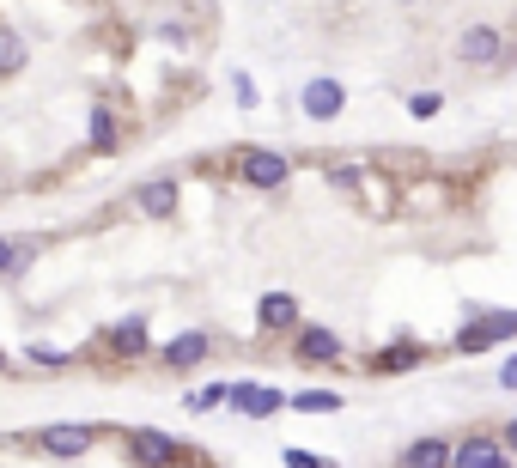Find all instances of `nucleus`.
<instances>
[{
	"instance_id": "f257e3e1",
	"label": "nucleus",
	"mask_w": 517,
	"mask_h": 468,
	"mask_svg": "<svg viewBox=\"0 0 517 468\" xmlns=\"http://www.w3.org/2000/svg\"><path fill=\"white\" fill-rule=\"evenodd\" d=\"M499 341H517V310H475L457 329V353H487Z\"/></svg>"
},
{
	"instance_id": "f03ea898",
	"label": "nucleus",
	"mask_w": 517,
	"mask_h": 468,
	"mask_svg": "<svg viewBox=\"0 0 517 468\" xmlns=\"http://www.w3.org/2000/svg\"><path fill=\"white\" fill-rule=\"evenodd\" d=\"M238 177H244L250 189L274 195V189H286L292 159H286V152H274V146H244V152H238Z\"/></svg>"
},
{
	"instance_id": "7ed1b4c3",
	"label": "nucleus",
	"mask_w": 517,
	"mask_h": 468,
	"mask_svg": "<svg viewBox=\"0 0 517 468\" xmlns=\"http://www.w3.org/2000/svg\"><path fill=\"white\" fill-rule=\"evenodd\" d=\"M128 462H140V468H177L183 462V438H171L159 426H134L128 432Z\"/></svg>"
},
{
	"instance_id": "20e7f679",
	"label": "nucleus",
	"mask_w": 517,
	"mask_h": 468,
	"mask_svg": "<svg viewBox=\"0 0 517 468\" xmlns=\"http://www.w3.org/2000/svg\"><path fill=\"white\" fill-rule=\"evenodd\" d=\"M457 55H463V67H505L511 37H505L499 25H469V31L457 37Z\"/></svg>"
},
{
	"instance_id": "39448f33",
	"label": "nucleus",
	"mask_w": 517,
	"mask_h": 468,
	"mask_svg": "<svg viewBox=\"0 0 517 468\" xmlns=\"http://www.w3.org/2000/svg\"><path fill=\"white\" fill-rule=\"evenodd\" d=\"M128 201H134L140 219H171L177 201H183V183H177V177H146V183H134Z\"/></svg>"
},
{
	"instance_id": "423d86ee",
	"label": "nucleus",
	"mask_w": 517,
	"mask_h": 468,
	"mask_svg": "<svg viewBox=\"0 0 517 468\" xmlns=\"http://www.w3.org/2000/svg\"><path fill=\"white\" fill-rule=\"evenodd\" d=\"M286 408V389H274V383H232V414H244V420H274Z\"/></svg>"
},
{
	"instance_id": "0eeeda50",
	"label": "nucleus",
	"mask_w": 517,
	"mask_h": 468,
	"mask_svg": "<svg viewBox=\"0 0 517 468\" xmlns=\"http://www.w3.org/2000/svg\"><path fill=\"white\" fill-rule=\"evenodd\" d=\"M451 468H511L505 438H499V432H475V438H463V444L451 450Z\"/></svg>"
},
{
	"instance_id": "6e6552de",
	"label": "nucleus",
	"mask_w": 517,
	"mask_h": 468,
	"mask_svg": "<svg viewBox=\"0 0 517 468\" xmlns=\"http://www.w3.org/2000/svg\"><path fill=\"white\" fill-rule=\"evenodd\" d=\"M207 359H213V341H207L201 329H183L177 341L159 347V365H165V371H195V365H207Z\"/></svg>"
},
{
	"instance_id": "1a4fd4ad",
	"label": "nucleus",
	"mask_w": 517,
	"mask_h": 468,
	"mask_svg": "<svg viewBox=\"0 0 517 468\" xmlns=\"http://www.w3.org/2000/svg\"><path fill=\"white\" fill-rule=\"evenodd\" d=\"M292 341H299V347H292V353H299V359H311V365H335L347 347H341V335L335 329H323V323H299V329H292Z\"/></svg>"
},
{
	"instance_id": "9d476101",
	"label": "nucleus",
	"mask_w": 517,
	"mask_h": 468,
	"mask_svg": "<svg viewBox=\"0 0 517 468\" xmlns=\"http://www.w3.org/2000/svg\"><path fill=\"white\" fill-rule=\"evenodd\" d=\"M37 450L73 462V456H86V450H92V426H43V432H37Z\"/></svg>"
},
{
	"instance_id": "9b49d317",
	"label": "nucleus",
	"mask_w": 517,
	"mask_h": 468,
	"mask_svg": "<svg viewBox=\"0 0 517 468\" xmlns=\"http://www.w3.org/2000/svg\"><path fill=\"white\" fill-rule=\"evenodd\" d=\"M256 323H262V335H292V329H299V298H292V292H268L256 304Z\"/></svg>"
},
{
	"instance_id": "f8f14e48",
	"label": "nucleus",
	"mask_w": 517,
	"mask_h": 468,
	"mask_svg": "<svg viewBox=\"0 0 517 468\" xmlns=\"http://www.w3.org/2000/svg\"><path fill=\"white\" fill-rule=\"evenodd\" d=\"M299 104H305V116H311V122H335V116L347 110V92H341V80H311Z\"/></svg>"
},
{
	"instance_id": "ddd939ff",
	"label": "nucleus",
	"mask_w": 517,
	"mask_h": 468,
	"mask_svg": "<svg viewBox=\"0 0 517 468\" xmlns=\"http://www.w3.org/2000/svg\"><path fill=\"white\" fill-rule=\"evenodd\" d=\"M414 365H426V347H414V341H390L384 353L365 359V371H378V377H402V371H414Z\"/></svg>"
},
{
	"instance_id": "4468645a",
	"label": "nucleus",
	"mask_w": 517,
	"mask_h": 468,
	"mask_svg": "<svg viewBox=\"0 0 517 468\" xmlns=\"http://www.w3.org/2000/svg\"><path fill=\"white\" fill-rule=\"evenodd\" d=\"M451 438H420V444H408L402 450V468H451Z\"/></svg>"
},
{
	"instance_id": "2eb2a0df",
	"label": "nucleus",
	"mask_w": 517,
	"mask_h": 468,
	"mask_svg": "<svg viewBox=\"0 0 517 468\" xmlns=\"http://www.w3.org/2000/svg\"><path fill=\"white\" fill-rule=\"evenodd\" d=\"M286 408L292 414H341L347 396H341V389H299V396H286Z\"/></svg>"
},
{
	"instance_id": "dca6fc26",
	"label": "nucleus",
	"mask_w": 517,
	"mask_h": 468,
	"mask_svg": "<svg viewBox=\"0 0 517 468\" xmlns=\"http://www.w3.org/2000/svg\"><path fill=\"white\" fill-rule=\"evenodd\" d=\"M110 347H116V359H146V353H153V347H146V323H140V317L116 323V329H110Z\"/></svg>"
},
{
	"instance_id": "f3484780",
	"label": "nucleus",
	"mask_w": 517,
	"mask_h": 468,
	"mask_svg": "<svg viewBox=\"0 0 517 468\" xmlns=\"http://www.w3.org/2000/svg\"><path fill=\"white\" fill-rule=\"evenodd\" d=\"M31 61V49H25V37L13 31V25H0V80H13V73Z\"/></svg>"
},
{
	"instance_id": "a211bd4d",
	"label": "nucleus",
	"mask_w": 517,
	"mask_h": 468,
	"mask_svg": "<svg viewBox=\"0 0 517 468\" xmlns=\"http://www.w3.org/2000/svg\"><path fill=\"white\" fill-rule=\"evenodd\" d=\"M189 414H213V408H232V383H201L195 396L183 402Z\"/></svg>"
},
{
	"instance_id": "6ab92c4d",
	"label": "nucleus",
	"mask_w": 517,
	"mask_h": 468,
	"mask_svg": "<svg viewBox=\"0 0 517 468\" xmlns=\"http://www.w3.org/2000/svg\"><path fill=\"white\" fill-rule=\"evenodd\" d=\"M92 152H116V116L104 104H92Z\"/></svg>"
},
{
	"instance_id": "aec40b11",
	"label": "nucleus",
	"mask_w": 517,
	"mask_h": 468,
	"mask_svg": "<svg viewBox=\"0 0 517 468\" xmlns=\"http://www.w3.org/2000/svg\"><path fill=\"white\" fill-rule=\"evenodd\" d=\"M31 268V244L25 238H0V274H25Z\"/></svg>"
},
{
	"instance_id": "412c9836",
	"label": "nucleus",
	"mask_w": 517,
	"mask_h": 468,
	"mask_svg": "<svg viewBox=\"0 0 517 468\" xmlns=\"http://www.w3.org/2000/svg\"><path fill=\"white\" fill-rule=\"evenodd\" d=\"M25 359H31V365H43V371H67V365H73V353H67V347H49V341L25 347Z\"/></svg>"
},
{
	"instance_id": "4be33fe9",
	"label": "nucleus",
	"mask_w": 517,
	"mask_h": 468,
	"mask_svg": "<svg viewBox=\"0 0 517 468\" xmlns=\"http://www.w3.org/2000/svg\"><path fill=\"white\" fill-rule=\"evenodd\" d=\"M438 110H445V92H408V116L414 122H432Z\"/></svg>"
},
{
	"instance_id": "5701e85b",
	"label": "nucleus",
	"mask_w": 517,
	"mask_h": 468,
	"mask_svg": "<svg viewBox=\"0 0 517 468\" xmlns=\"http://www.w3.org/2000/svg\"><path fill=\"white\" fill-rule=\"evenodd\" d=\"M280 462H286V468H335V462H323V456H311V450H286Z\"/></svg>"
},
{
	"instance_id": "b1692460",
	"label": "nucleus",
	"mask_w": 517,
	"mask_h": 468,
	"mask_svg": "<svg viewBox=\"0 0 517 468\" xmlns=\"http://www.w3.org/2000/svg\"><path fill=\"white\" fill-rule=\"evenodd\" d=\"M232 86H238V104H244V110H256V86H250V73H238Z\"/></svg>"
},
{
	"instance_id": "393cba45",
	"label": "nucleus",
	"mask_w": 517,
	"mask_h": 468,
	"mask_svg": "<svg viewBox=\"0 0 517 468\" xmlns=\"http://www.w3.org/2000/svg\"><path fill=\"white\" fill-rule=\"evenodd\" d=\"M329 183H335V189H347V195H353V189H359V171H341V165H335V171H329Z\"/></svg>"
},
{
	"instance_id": "a878e982",
	"label": "nucleus",
	"mask_w": 517,
	"mask_h": 468,
	"mask_svg": "<svg viewBox=\"0 0 517 468\" xmlns=\"http://www.w3.org/2000/svg\"><path fill=\"white\" fill-rule=\"evenodd\" d=\"M499 383H505V389H517V353H511L505 365H499Z\"/></svg>"
},
{
	"instance_id": "bb28decb",
	"label": "nucleus",
	"mask_w": 517,
	"mask_h": 468,
	"mask_svg": "<svg viewBox=\"0 0 517 468\" xmlns=\"http://www.w3.org/2000/svg\"><path fill=\"white\" fill-rule=\"evenodd\" d=\"M499 438H505V450H517V414L505 420V432H499Z\"/></svg>"
},
{
	"instance_id": "cd10ccee",
	"label": "nucleus",
	"mask_w": 517,
	"mask_h": 468,
	"mask_svg": "<svg viewBox=\"0 0 517 468\" xmlns=\"http://www.w3.org/2000/svg\"><path fill=\"white\" fill-rule=\"evenodd\" d=\"M0 371H13V359H7V353H0Z\"/></svg>"
},
{
	"instance_id": "c85d7f7f",
	"label": "nucleus",
	"mask_w": 517,
	"mask_h": 468,
	"mask_svg": "<svg viewBox=\"0 0 517 468\" xmlns=\"http://www.w3.org/2000/svg\"><path fill=\"white\" fill-rule=\"evenodd\" d=\"M177 468H189V462H177Z\"/></svg>"
}]
</instances>
